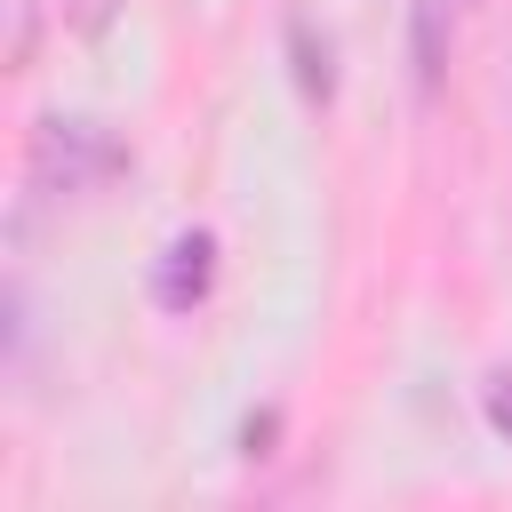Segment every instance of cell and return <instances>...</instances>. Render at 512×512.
<instances>
[{"label":"cell","instance_id":"obj_1","mask_svg":"<svg viewBox=\"0 0 512 512\" xmlns=\"http://www.w3.org/2000/svg\"><path fill=\"white\" fill-rule=\"evenodd\" d=\"M96 168H112V144H104L88 120H48V128L32 136V176H40V184L64 176V192H80Z\"/></svg>","mask_w":512,"mask_h":512},{"label":"cell","instance_id":"obj_2","mask_svg":"<svg viewBox=\"0 0 512 512\" xmlns=\"http://www.w3.org/2000/svg\"><path fill=\"white\" fill-rule=\"evenodd\" d=\"M208 280H216V240H208V232H176V240H168V256H160L152 296H160L168 312H192V304L208 296Z\"/></svg>","mask_w":512,"mask_h":512},{"label":"cell","instance_id":"obj_3","mask_svg":"<svg viewBox=\"0 0 512 512\" xmlns=\"http://www.w3.org/2000/svg\"><path fill=\"white\" fill-rule=\"evenodd\" d=\"M32 64V0H8V72Z\"/></svg>","mask_w":512,"mask_h":512},{"label":"cell","instance_id":"obj_4","mask_svg":"<svg viewBox=\"0 0 512 512\" xmlns=\"http://www.w3.org/2000/svg\"><path fill=\"white\" fill-rule=\"evenodd\" d=\"M488 424L512 440V376H496V384H488Z\"/></svg>","mask_w":512,"mask_h":512}]
</instances>
